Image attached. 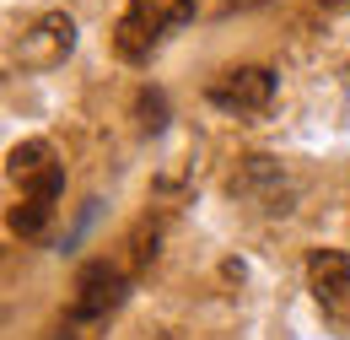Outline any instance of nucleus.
I'll use <instances>...</instances> for the list:
<instances>
[{
  "mask_svg": "<svg viewBox=\"0 0 350 340\" xmlns=\"http://www.w3.org/2000/svg\"><path fill=\"white\" fill-rule=\"evenodd\" d=\"M5 178L16 189L11 232L38 243L49 232V221H54V211H59V195H65V162L54 157L49 141H16L11 157H5Z\"/></svg>",
  "mask_w": 350,
  "mask_h": 340,
  "instance_id": "f257e3e1",
  "label": "nucleus"
},
{
  "mask_svg": "<svg viewBox=\"0 0 350 340\" xmlns=\"http://www.w3.org/2000/svg\"><path fill=\"white\" fill-rule=\"evenodd\" d=\"M194 11H200V0H130L113 22V54L124 65H146L167 43V33H178Z\"/></svg>",
  "mask_w": 350,
  "mask_h": 340,
  "instance_id": "f03ea898",
  "label": "nucleus"
},
{
  "mask_svg": "<svg viewBox=\"0 0 350 340\" xmlns=\"http://www.w3.org/2000/svg\"><path fill=\"white\" fill-rule=\"evenodd\" d=\"M130 298V276L108 259H92L76 270V287H70V302H65V330H97L119 313V302Z\"/></svg>",
  "mask_w": 350,
  "mask_h": 340,
  "instance_id": "7ed1b4c3",
  "label": "nucleus"
},
{
  "mask_svg": "<svg viewBox=\"0 0 350 340\" xmlns=\"http://www.w3.org/2000/svg\"><path fill=\"white\" fill-rule=\"evenodd\" d=\"M205 97L221 114H264L275 103V71L269 65H232V71L211 76Z\"/></svg>",
  "mask_w": 350,
  "mask_h": 340,
  "instance_id": "20e7f679",
  "label": "nucleus"
},
{
  "mask_svg": "<svg viewBox=\"0 0 350 340\" xmlns=\"http://www.w3.org/2000/svg\"><path fill=\"white\" fill-rule=\"evenodd\" d=\"M70 49H76V22L65 16V11H44L27 33H22V43H16V65L22 71H54V65H65L70 60Z\"/></svg>",
  "mask_w": 350,
  "mask_h": 340,
  "instance_id": "39448f33",
  "label": "nucleus"
},
{
  "mask_svg": "<svg viewBox=\"0 0 350 340\" xmlns=\"http://www.w3.org/2000/svg\"><path fill=\"white\" fill-rule=\"evenodd\" d=\"M307 287L329 313H340L350 302V254L345 249H312L307 254Z\"/></svg>",
  "mask_w": 350,
  "mask_h": 340,
  "instance_id": "423d86ee",
  "label": "nucleus"
},
{
  "mask_svg": "<svg viewBox=\"0 0 350 340\" xmlns=\"http://www.w3.org/2000/svg\"><path fill=\"white\" fill-rule=\"evenodd\" d=\"M312 5H323V11H345L350 0H312Z\"/></svg>",
  "mask_w": 350,
  "mask_h": 340,
  "instance_id": "0eeeda50",
  "label": "nucleus"
},
{
  "mask_svg": "<svg viewBox=\"0 0 350 340\" xmlns=\"http://www.w3.org/2000/svg\"><path fill=\"white\" fill-rule=\"evenodd\" d=\"M157 340H189V335H178V330H167V335H157Z\"/></svg>",
  "mask_w": 350,
  "mask_h": 340,
  "instance_id": "6e6552de",
  "label": "nucleus"
}]
</instances>
